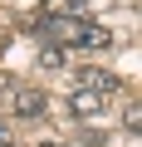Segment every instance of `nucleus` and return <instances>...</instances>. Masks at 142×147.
<instances>
[{"instance_id": "f257e3e1", "label": "nucleus", "mask_w": 142, "mask_h": 147, "mask_svg": "<svg viewBox=\"0 0 142 147\" xmlns=\"http://www.w3.org/2000/svg\"><path fill=\"white\" fill-rule=\"evenodd\" d=\"M83 30H88V20H83V15H44V20H39L44 44H79V39H83Z\"/></svg>"}, {"instance_id": "f03ea898", "label": "nucleus", "mask_w": 142, "mask_h": 147, "mask_svg": "<svg viewBox=\"0 0 142 147\" xmlns=\"http://www.w3.org/2000/svg\"><path fill=\"white\" fill-rule=\"evenodd\" d=\"M44 113V88H15V118H39Z\"/></svg>"}, {"instance_id": "7ed1b4c3", "label": "nucleus", "mask_w": 142, "mask_h": 147, "mask_svg": "<svg viewBox=\"0 0 142 147\" xmlns=\"http://www.w3.org/2000/svg\"><path fill=\"white\" fill-rule=\"evenodd\" d=\"M79 88H93V93H103V98H108V93L118 88V79H113L108 69H79Z\"/></svg>"}, {"instance_id": "20e7f679", "label": "nucleus", "mask_w": 142, "mask_h": 147, "mask_svg": "<svg viewBox=\"0 0 142 147\" xmlns=\"http://www.w3.org/2000/svg\"><path fill=\"white\" fill-rule=\"evenodd\" d=\"M69 108H74L79 118H93V113L103 108V93H93V88H74V98H69Z\"/></svg>"}, {"instance_id": "39448f33", "label": "nucleus", "mask_w": 142, "mask_h": 147, "mask_svg": "<svg viewBox=\"0 0 142 147\" xmlns=\"http://www.w3.org/2000/svg\"><path fill=\"white\" fill-rule=\"evenodd\" d=\"M79 44H83V49H108V44H113V34H108V30H103V25H88V30H83V39H79Z\"/></svg>"}, {"instance_id": "423d86ee", "label": "nucleus", "mask_w": 142, "mask_h": 147, "mask_svg": "<svg viewBox=\"0 0 142 147\" xmlns=\"http://www.w3.org/2000/svg\"><path fill=\"white\" fill-rule=\"evenodd\" d=\"M44 10H49V15H83L88 0H44Z\"/></svg>"}, {"instance_id": "0eeeda50", "label": "nucleus", "mask_w": 142, "mask_h": 147, "mask_svg": "<svg viewBox=\"0 0 142 147\" xmlns=\"http://www.w3.org/2000/svg\"><path fill=\"white\" fill-rule=\"evenodd\" d=\"M39 64H44V69H64V49H59V44H49V49L39 54Z\"/></svg>"}, {"instance_id": "6e6552de", "label": "nucleus", "mask_w": 142, "mask_h": 147, "mask_svg": "<svg viewBox=\"0 0 142 147\" xmlns=\"http://www.w3.org/2000/svg\"><path fill=\"white\" fill-rule=\"evenodd\" d=\"M122 123H127V132H137V123H142V108H137V103H127V113H122Z\"/></svg>"}, {"instance_id": "1a4fd4ad", "label": "nucleus", "mask_w": 142, "mask_h": 147, "mask_svg": "<svg viewBox=\"0 0 142 147\" xmlns=\"http://www.w3.org/2000/svg\"><path fill=\"white\" fill-rule=\"evenodd\" d=\"M0 147H15V132H10L5 123H0Z\"/></svg>"}, {"instance_id": "9d476101", "label": "nucleus", "mask_w": 142, "mask_h": 147, "mask_svg": "<svg viewBox=\"0 0 142 147\" xmlns=\"http://www.w3.org/2000/svg\"><path fill=\"white\" fill-rule=\"evenodd\" d=\"M39 147H64V142H39Z\"/></svg>"}, {"instance_id": "9b49d317", "label": "nucleus", "mask_w": 142, "mask_h": 147, "mask_svg": "<svg viewBox=\"0 0 142 147\" xmlns=\"http://www.w3.org/2000/svg\"><path fill=\"white\" fill-rule=\"evenodd\" d=\"M0 93H5V79H0Z\"/></svg>"}]
</instances>
